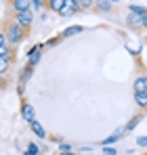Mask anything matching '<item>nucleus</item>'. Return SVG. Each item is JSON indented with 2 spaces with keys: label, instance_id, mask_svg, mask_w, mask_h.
I'll use <instances>...</instances> for the list:
<instances>
[{
  "label": "nucleus",
  "instance_id": "nucleus-6",
  "mask_svg": "<svg viewBox=\"0 0 147 155\" xmlns=\"http://www.w3.org/2000/svg\"><path fill=\"white\" fill-rule=\"evenodd\" d=\"M21 117H23V122H34L36 120V111H34V107L27 103L25 99H21Z\"/></svg>",
  "mask_w": 147,
  "mask_h": 155
},
{
  "label": "nucleus",
  "instance_id": "nucleus-18",
  "mask_svg": "<svg viewBox=\"0 0 147 155\" xmlns=\"http://www.w3.org/2000/svg\"><path fill=\"white\" fill-rule=\"evenodd\" d=\"M40 153H42V149H40L38 143H27V147L23 151V155H40Z\"/></svg>",
  "mask_w": 147,
  "mask_h": 155
},
{
  "label": "nucleus",
  "instance_id": "nucleus-12",
  "mask_svg": "<svg viewBox=\"0 0 147 155\" xmlns=\"http://www.w3.org/2000/svg\"><path fill=\"white\" fill-rule=\"evenodd\" d=\"M32 76H34V67H29V65H25L23 69L19 71V78H17V84H27L29 80H32Z\"/></svg>",
  "mask_w": 147,
  "mask_h": 155
},
{
  "label": "nucleus",
  "instance_id": "nucleus-17",
  "mask_svg": "<svg viewBox=\"0 0 147 155\" xmlns=\"http://www.w3.org/2000/svg\"><path fill=\"white\" fill-rule=\"evenodd\" d=\"M135 103L139 111H147V92H135Z\"/></svg>",
  "mask_w": 147,
  "mask_h": 155
},
{
  "label": "nucleus",
  "instance_id": "nucleus-24",
  "mask_svg": "<svg viewBox=\"0 0 147 155\" xmlns=\"http://www.w3.org/2000/svg\"><path fill=\"white\" fill-rule=\"evenodd\" d=\"M61 40H63V38H61V34H59V36H55V38H49V40L44 42V48H46V46H49V48H50V46H57Z\"/></svg>",
  "mask_w": 147,
  "mask_h": 155
},
{
  "label": "nucleus",
  "instance_id": "nucleus-21",
  "mask_svg": "<svg viewBox=\"0 0 147 155\" xmlns=\"http://www.w3.org/2000/svg\"><path fill=\"white\" fill-rule=\"evenodd\" d=\"M124 48H126V51L130 52V54H132L135 59H139V54H141V51H143V44H139L137 48H132V46H128V44H124Z\"/></svg>",
  "mask_w": 147,
  "mask_h": 155
},
{
  "label": "nucleus",
  "instance_id": "nucleus-29",
  "mask_svg": "<svg viewBox=\"0 0 147 155\" xmlns=\"http://www.w3.org/2000/svg\"><path fill=\"white\" fill-rule=\"evenodd\" d=\"M78 153H93V147H78Z\"/></svg>",
  "mask_w": 147,
  "mask_h": 155
},
{
  "label": "nucleus",
  "instance_id": "nucleus-33",
  "mask_svg": "<svg viewBox=\"0 0 147 155\" xmlns=\"http://www.w3.org/2000/svg\"><path fill=\"white\" fill-rule=\"evenodd\" d=\"M109 2H111V4H118V2H122V0H109Z\"/></svg>",
  "mask_w": 147,
  "mask_h": 155
},
{
  "label": "nucleus",
  "instance_id": "nucleus-9",
  "mask_svg": "<svg viewBox=\"0 0 147 155\" xmlns=\"http://www.w3.org/2000/svg\"><path fill=\"white\" fill-rule=\"evenodd\" d=\"M132 88H135V92H147V76L145 74H139L132 80Z\"/></svg>",
  "mask_w": 147,
  "mask_h": 155
},
{
  "label": "nucleus",
  "instance_id": "nucleus-11",
  "mask_svg": "<svg viewBox=\"0 0 147 155\" xmlns=\"http://www.w3.org/2000/svg\"><path fill=\"white\" fill-rule=\"evenodd\" d=\"M95 11H97V13H103V15H107V13L114 11V4H111L109 0H95Z\"/></svg>",
  "mask_w": 147,
  "mask_h": 155
},
{
  "label": "nucleus",
  "instance_id": "nucleus-2",
  "mask_svg": "<svg viewBox=\"0 0 147 155\" xmlns=\"http://www.w3.org/2000/svg\"><path fill=\"white\" fill-rule=\"evenodd\" d=\"M13 21L17 25H21L23 29H32V23H34V11L27 8V11H19V13H13Z\"/></svg>",
  "mask_w": 147,
  "mask_h": 155
},
{
  "label": "nucleus",
  "instance_id": "nucleus-13",
  "mask_svg": "<svg viewBox=\"0 0 147 155\" xmlns=\"http://www.w3.org/2000/svg\"><path fill=\"white\" fill-rule=\"evenodd\" d=\"M84 31V25H80V23H76V25H70L65 27L63 31H61V38L65 40V38H72V36H76V34H82Z\"/></svg>",
  "mask_w": 147,
  "mask_h": 155
},
{
  "label": "nucleus",
  "instance_id": "nucleus-7",
  "mask_svg": "<svg viewBox=\"0 0 147 155\" xmlns=\"http://www.w3.org/2000/svg\"><path fill=\"white\" fill-rule=\"evenodd\" d=\"M29 130H32V134L36 136V138H40V140H46L49 138V134H46V130L44 126L38 122V120H34V122H29Z\"/></svg>",
  "mask_w": 147,
  "mask_h": 155
},
{
  "label": "nucleus",
  "instance_id": "nucleus-8",
  "mask_svg": "<svg viewBox=\"0 0 147 155\" xmlns=\"http://www.w3.org/2000/svg\"><path fill=\"white\" fill-rule=\"evenodd\" d=\"M141 122H143V111L135 113V115H132V117H130V120H128V122L124 124V132H132V130L137 128V126H139Z\"/></svg>",
  "mask_w": 147,
  "mask_h": 155
},
{
  "label": "nucleus",
  "instance_id": "nucleus-5",
  "mask_svg": "<svg viewBox=\"0 0 147 155\" xmlns=\"http://www.w3.org/2000/svg\"><path fill=\"white\" fill-rule=\"evenodd\" d=\"M124 23H126L128 29H132V31H141V29H143V25H141V17H139V15H135V13H126Z\"/></svg>",
  "mask_w": 147,
  "mask_h": 155
},
{
  "label": "nucleus",
  "instance_id": "nucleus-32",
  "mask_svg": "<svg viewBox=\"0 0 147 155\" xmlns=\"http://www.w3.org/2000/svg\"><path fill=\"white\" fill-rule=\"evenodd\" d=\"M59 155H78L76 151H65V153H59Z\"/></svg>",
  "mask_w": 147,
  "mask_h": 155
},
{
  "label": "nucleus",
  "instance_id": "nucleus-35",
  "mask_svg": "<svg viewBox=\"0 0 147 155\" xmlns=\"http://www.w3.org/2000/svg\"><path fill=\"white\" fill-rule=\"evenodd\" d=\"M145 155H147V153H145Z\"/></svg>",
  "mask_w": 147,
  "mask_h": 155
},
{
  "label": "nucleus",
  "instance_id": "nucleus-25",
  "mask_svg": "<svg viewBox=\"0 0 147 155\" xmlns=\"http://www.w3.org/2000/svg\"><path fill=\"white\" fill-rule=\"evenodd\" d=\"M101 153L103 155H118V149H116L114 145H105V147L101 149Z\"/></svg>",
  "mask_w": 147,
  "mask_h": 155
},
{
  "label": "nucleus",
  "instance_id": "nucleus-15",
  "mask_svg": "<svg viewBox=\"0 0 147 155\" xmlns=\"http://www.w3.org/2000/svg\"><path fill=\"white\" fill-rule=\"evenodd\" d=\"M63 4H65V0H44V8L50 13H57V15L63 8Z\"/></svg>",
  "mask_w": 147,
  "mask_h": 155
},
{
  "label": "nucleus",
  "instance_id": "nucleus-26",
  "mask_svg": "<svg viewBox=\"0 0 147 155\" xmlns=\"http://www.w3.org/2000/svg\"><path fill=\"white\" fill-rule=\"evenodd\" d=\"M15 92H17V97H19V99H23V97H25V86H23V84H17Z\"/></svg>",
  "mask_w": 147,
  "mask_h": 155
},
{
  "label": "nucleus",
  "instance_id": "nucleus-27",
  "mask_svg": "<svg viewBox=\"0 0 147 155\" xmlns=\"http://www.w3.org/2000/svg\"><path fill=\"white\" fill-rule=\"evenodd\" d=\"M137 145L143 147V149H147V136H139V138H137Z\"/></svg>",
  "mask_w": 147,
  "mask_h": 155
},
{
  "label": "nucleus",
  "instance_id": "nucleus-14",
  "mask_svg": "<svg viewBox=\"0 0 147 155\" xmlns=\"http://www.w3.org/2000/svg\"><path fill=\"white\" fill-rule=\"evenodd\" d=\"M27 8H32V2H29V0H11V11H13V13L27 11Z\"/></svg>",
  "mask_w": 147,
  "mask_h": 155
},
{
  "label": "nucleus",
  "instance_id": "nucleus-31",
  "mask_svg": "<svg viewBox=\"0 0 147 155\" xmlns=\"http://www.w3.org/2000/svg\"><path fill=\"white\" fill-rule=\"evenodd\" d=\"M141 25H143V29H147V15L141 17Z\"/></svg>",
  "mask_w": 147,
  "mask_h": 155
},
{
  "label": "nucleus",
  "instance_id": "nucleus-34",
  "mask_svg": "<svg viewBox=\"0 0 147 155\" xmlns=\"http://www.w3.org/2000/svg\"><path fill=\"white\" fill-rule=\"evenodd\" d=\"M78 155H93V153H78Z\"/></svg>",
  "mask_w": 147,
  "mask_h": 155
},
{
  "label": "nucleus",
  "instance_id": "nucleus-1",
  "mask_svg": "<svg viewBox=\"0 0 147 155\" xmlns=\"http://www.w3.org/2000/svg\"><path fill=\"white\" fill-rule=\"evenodd\" d=\"M4 36H6V44L11 46V48H17L21 42H23L25 38L29 36V31L23 29L21 25H17L13 19H9V21H4Z\"/></svg>",
  "mask_w": 147,
  "mask_h": 155
},
{
  "label": "nucleus",
  "instance_id": "nucleus-20",
  "mask_svg": "<svg viewBox=\"0 0 147 155\" xmlns=\"http://www.w3.org/2000/svg\"><path fill=\"white\" fill-rule=\"evenodd\" d=\"M80 11H93L95 8V0H78Z\"/></svg>",
  "mask_w": 147,
  "mask_h": 155
},
{
  "label": "nucleus",
  "instance_id": "nucleus-23",
  "mask_svg": "<svg viewBox=\"0 0 147 155\" xmlns=\"http://www.w3.org/2000/svg\"><path fill=\"white\" fill-rule=\"evenodd\" d=\"M29 2H32V11H40V13L46 11L44 8V0H29Z\"/></svg>",
  "mask_w": 147,
  "mask_h": 155
},
{
  "label": "nucleus",
  "instance_id": "nucleus-10",
  "mask_svg": "<svg viewBox=\"0 0 147 155\" xmlns=\"http://www.w3.org/2000/svg\"><path fill=\"white\" fill-rule=\"evenodd\" d=\"M122 136H124V126H122V128H118L116 132H114V134L105 136V138L101 140V145H103V147H105V145H116V143H118V140H120Z\"/></svg>",
  "mask_w": 147,
  "mask_h": 155
},
{
  "label": "nucleus",
  "instance_id": "nucleus-28",
  "mask_svg": "<svg viewBox=\"0 0 147 155\" xmlns=\"http://www.w3.org/2000/svg\"><path fill=\"white\" fill-rule=\"evenodd\" d=\"M6 86H9V80H6V76H2V74H0V90H4Z\"/></svg>",
  "mask_w": 147,
  "mask_h": 155
},
{
  "label": "nucleus",
  "instance_id": "nucleus-3",
  "mask_svg": "<svg viewBox=\"0 0 147 155\" xmlns=\"http://www.w3.org/2000/svg\"><path fill=\"white\" fill-rule=\"evenodd\" d=\"M42 54H44V44H34L29 51L25 52V59H27V63H25V65L36 67V65L42 61Z\"/></svg>",
  "mask_w": 147,
  "mask_h": 155
},
{
  "label": "nucleus",
  "instance_id": "nucleus-4",
  "mask_svg": "<svg viewBox=\"0 0 147 155\" xmlns=\"http://www.w3.org/2000/svg\"><path fill=\"white\" fill-rule=\"evenodd\" d=\"M76 13H80V6H78V0H65L63 8L59 11V17H74Z\"/></svg>",
  "mask_w": 147,
  "mask_h": 155
},
{
  "label": "nucleus",
  "instance_id": "nucleus-30",
  "mask_svg": "<svg viewBox=\"0 0 147 155\" xmlns=\"http://www.w3.org/2000/svg\"><path fill=\"white\" fill-rule=\"evenodd\" d=\"M0 44H6V36H4L2 29H0Z\"/></svg>",
  "mask_w": 147,
  "mask_h": 155
},
{
  "label": "nucleus",
  "instance_id": "nucleus-22",
  "mask_svg": "<svg viewBox=\"0 0 147 155\" xmlns=\"http://www.w3.org/2000/svg\"><path fill=\"white\" fill-rule=\"evenodd\" d=\"M59 153H65V151H74V145L72 143H65V140H59Z\"/></svg>",
  "mask_w": 147,
  "mask_h": 155
},
{
  "label": "nucleus",
  "instance_id": "nucleus-16",
  "mask_svg": "<svg viewBox=\"0 0 147 155\" xmlns=\"http://www.w3.org/2000/svg\"><path fill=\"white\" fill-rule=\"evenodd\" d=\"M13 59H15V54L0 57V74H2V76H6V71L11 69V65H13Z\"/></svg>",
  "mask_w": 147,
  "mask_h": 155
},
{
  "label": "nucleus",
  "instance_id": "nucleus-19",
  "mask_svg": "<svg viewBox=\"0 0 147 155\" xmlns=\"http://www.w3.org/2000/svg\"><path fill=\"white\" fill-rule=\"evenodd\" d=\"M128 13H135L139 17L147 15V6H141V4H128Z\"/></svg>",
  "mask_w": 147,
  "mask_h": 155
}]
</instances>
